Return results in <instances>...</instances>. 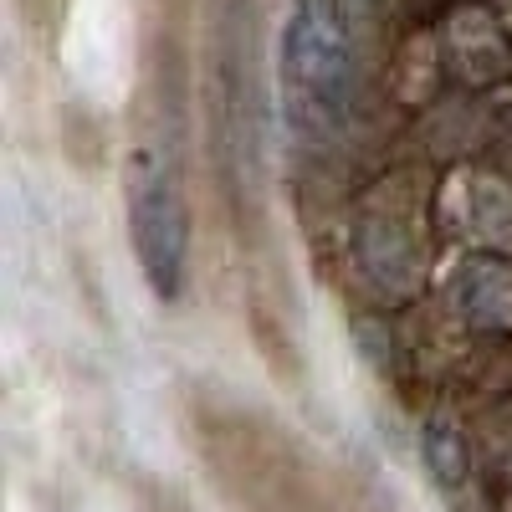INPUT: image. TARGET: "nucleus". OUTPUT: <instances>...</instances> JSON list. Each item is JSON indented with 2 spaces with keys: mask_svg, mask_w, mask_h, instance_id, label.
Returning <instances> with one entry per match:
<instances>
[{
  "mask_svg": "<svg viewBox=\"0 0 512 512\" xmlns=\"http://www.w3.org/2000/svg\"><path fill=\"white\" fill-rule=\"evenodd\" d=\"M461 313L477 328H502L512 323V277L502 267H466L461 277Z\"/></svg>",
  "mask_w": 512,
  "mask_h": 512,
  "instance_id": "nucleus-3",
  "label": "nucleus"
},
{
  "mask_svg": "<svg viewBox=\"0 0 512 512\" xmlns=\"http://www.w3.org/2000/svg\"><path fill=\"white\" fill-rule=\"evenodd\" d=\"M128 231L149 287L159 297H175L185 282V205L169 164L154 149H139L128 164Z\"/></svg>",
  "mask_w": 512,
  "mask_h": 512,
  "instance_id": "nucleus-2",
  "label": "nucleus"
},
{
  "mask_svg": "<svg viewBox=\"0 0 512 512\" xmlns=\"http://www.w3.org/2000/svg\"><path fill=\"white\" fill-rule=\"evenodd\" d=\"M425 456H431L436 477L446 487H456L466 477V451H461V436L451 431V425H431V431H425Z\"/></svg>",
  "mask_w": 512,
  "mask_h": 512,
  "instance_id": "nucleus-4",
  "label": "nucleus"
},
{
  "mask_svg": "<svg viewBox=\"0 0 512 512\" xmlns=\"http://www.w3.org/2000/svg\"><path fill=\"white\" fill-rule=\"evenodd\" d=\"M282 77L297 103V123H338L349 113V31L333 0H297L282 31Z\"/></svg>",
  "mask_w": 512,
  "mask_h": 512,
  "instance_id": "nucleus-1",
  "label": "nucleus"
}]
</instances>
